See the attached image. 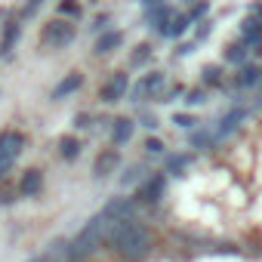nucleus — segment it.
Masks as SVG:
<instances>
[{
	"label": "nucleus",
	"mask_w": 262,
	"mask_h": 262,
	"mask_svg": "<svg viewBox=\"0 0 262 262\" xmlns=\"http://www.w3.org/2000/svg\"><path fill=\"white\" fill-rule=\"evenodd\" d=\"M105 237H108V244H111L126 262H139V259L148 253V247H151V234H148V228H145L142 222H136V219L111 222Z\"/></svg>",
	"instance_id": "f257e3e1"
},
{
	"label": "nucleus",
	"mask_w": 262,
	"mask_h": 262,
	"mask_svg": "<svg viewBox=\"0 0 262 262\" xmlns=\"http://www.w3.org/2000/svg\"><path fill=\"white\" fill-rule=\"evenodd\" d=\"M108 225H111V222H108L102 213H96V216L80 228V234L71 241V247H68V250H71V259H83V256H90V253L102 244V237L108 234Z\"/></svg>",
	"instance_id": "f03ea898"
},
{
	"label": "nucleus",
	"mask_w": 262,
	"mask_h": 262,
	"mask_svg": "<svg viewBox=\"0 0 262 262\" xmlns=\"http://www.w3.org/2000/svg\"><path fill=\"white\" fill-rule=\"evenodd\" d=\"M164 83H167V77L161 74V71H151V74H145L133 90H129V99L133 102H145V99H158L161 93H164Z\"/></svg>",
	"instance_id": "7ed1b4c3"
},
{
	"label": "nucleus",
	"mask_w": 262,
	"mask_h": 262,
	"mask_svg": "<svg viewBox=\"0 0 262 262\" xmlns=\"http://www.w3.org/2000/svg\"><path fill=\"white\" fill-rule=\"evenodd\" d=\"M22 151V133H4L0 136V176H4Z\"/></svg>",
	"instance_id": "20e7f679"
},
{
	"label": "nucleus",
	"mask_w": 262,
	"mask_h": 262,
	"mask_svg": "<svg viewBox=\"0 0 262 262\" xmlns=\"http://www.w3.org/2000/svg\"><path fill=\"white\" fill-rule=\"evenodd\" d=\"M164 188H167V176L155 173V176H148V179L139 185L136 201H139V204H158V201L164 198Z\"/></svg>",
	"instance_id": "39448f33"
},
{
	"label": "nucleus",
	"mask_w": 262,
	"mask_h": 262,
	"mask_svg": "<svg viewBox=\"0 0 262 262\" xmlns=\"http://www.w3.org/2000/svg\"><path fill=\"white\" fill-rule=\"evenodd\" d=\"M74 40V25H68V22H50L47 28H43V43L47 47H65V43H71Z\"/></svg>",
	"instance_id": "423d86ee"
},
{
	"label": "nucleus",
	"mask_w": 262,
	"mask_h": 262,
	"mask_svg": "<svg viewBox=\"0 0 262 262\" xmlns=\"http://www.w3.org/2000/svg\"><path fill=\"white\" fill-rule=\"evenodd\" d=\"M102 216L108 222H120V219H133V201L129 198H111L102 210Z\"/></svg>",
	"instance_id": "0eeeda50"
},
{
	"label": "nucleus",
	"mask_w": 262,
	"mask_h": 262,
	"mask_svg": "<svg viewBox=\"0 0 262 262\" xmlns=\"http://www.w3.org/2000/svg\"><path fill=\"white\" fill-rule=\"evenodd\" d=\"M126 90H129V77H126V74H114V77L102 86L99 99H102V102H117V99L126 96Z\"/></svg>",
	"instance_id": "6e6552de"
},
{
	"label": "nucleus",
	"mask_w": 262,
	"mask_h": 262,
	"mask_svg": "<svg viewBox=\"0 0 262 262\" xmlns=\"http://www.w3.org/2000/svg\"><path fill=\"white\" fill-rule=\"evenodd\" d=\"M241 40L247 43V47H262V19H256V16H247L244 22H241Z\"/></svg>",
	"instance_id": "1a4fd4ad"
},
{
	"label": "nucleus",
	"mask_w": 262,
	"mask_h": 262,
	"mask_svg": "<svg viewBox=\"0 0 262 262\" xmlns=\"http://www.w3.org/2000/svg\"><path fill=\"white\" fill-rule=\"evenodd\" d=\"M145 19H148V25H151L158 34H164V31H167V25L173 22V10H170L167 4H158V7L145 10Z\"/></svg>",
	"instance_id": "9d476101"
},
{
	"label": "nucleus",
	"mask_w": 262,
	"mask_h": 262,
	"mask_svg": "<svg viewBox=\"0 0 262 262\" xmlns=\"http://www.w3.org/2000/svg\"><path fill=\"white\" fill-rule=\"evenodd\" d=\"M244 117H247V108H231L228 114H222V120H219V126H216V139H222V136L234 133L237 123H241Z\"/></svg>",
	"instance_id": "9b49d317"
},
{
	"label": "nucleus",
	"mask_w": 262,
	"mask_h": 262,
	"mask_svg": "<svg viewBox=\"0 0 262 262\" xmlns=\"http://www.w3.org/2000/svg\"><path fill=\"white\" fill-rule=\"evenodd\" d=\"M262 83V68L259 65H241L237 77H234V86L237 90H250V86H259Z\"/></svg>",
	"instance_id": "f8f14e48"
},
{
	"label": "nucleus",
	"mask_w": 262,
	"mask_h": 262,
	"mask_svg": "<svg viewBox=\"0 0 262 262\" xmlns=\"http://www.w3.org/2000/svg\"><path fill=\"white\" fill-rule=\"evenodd\" d=\"M120 164V155L114 151V148H105L99 158H96V167H93V173L99 176V179H105V176H111L114 173V167Z\"/></svg>",
	"instance_id": "ddd939ff"
},
{
	"label": "nucleus",
	"mask_w": 262,
	"mask_h": 262,
	"mask_svg": "<svg viewBox=\"0 0 262 262\" xmlns=\"http://www.w3.org/2000/svg\"><path fill=\"white\" fill-rule=\"evenodd\" d=\"M247 56H250V50H247V43L244 40H234V43H228L225 50H222V59L228 62V65H247Z\"/></svg>",
	"instance_id": "4468645a"
},
{
	"label": "nucleus",
	"mask_w": 262,
	"mask_h": 262,
	"mask_svg": "<svg viewBox=\"0 0 262 262\" xmlns=\"http://www.w3.org/2000/svg\"><path fill=\"white\" fill-rule=\"evenodd\" d=\"M133 120L129 117H117L114 120V126H111V142L114 145H123V142H129V136H133Z\"/></svg>",
	"instance_id": "2eb2a0df"
},
{
	"label": "nucleus",
	"mask_w": 262,
	"mask_h": 262,
	"mask_svg": "<svg viewBox=\"0 0 262 262\" xmlns=\"http://www.w3.org/2000/svg\"><path fill=\"white\" fill-rule=\"evenodd\" d=\"M40 185H43L40 173H37V170H28V173L22 176V182H19V194H22V198H31V194L40 191Z\"/></svg>",
	"instance_id": "dca6fc26"
},
{
	"label": "nucleus",
	"mask_w": 262,
	"mask_h": 262,
	"mask_svg": "<svg viewBox=\"0 0 262 262\" xmlns=\"http://www.w3.org/2000/svg\"><path fill=\"white\" fill-rule=\"evenodd\" d=\"M120 40H123V34H120V31H105V34L96 40V53H99V56H105V53L117 50V47H120Z\"/></svg>",
	"instance_id": "f3484780"
},
{
	"label": "nucleus",
	"mask_w": 262,
	"mask_h": 262,
	"mask_svg": "<svg viewBox=\"0 0 262 262\" xmlns=\"http://www.w3.org/2000/svg\"><path fill=\"white\" fill-rule=\"evenodd\" d=\"M16 40H19V25H16V22H10V25L4 28V37H0V56H10Z\"/></svg>",
	"instance_id": "a211bd4d"
},
{
	"label": "nucleus",
	"mask_w": 262,
	"mask_h": 262,
	"mask_svg": "<svg viewBox=\"0 0 262 262\" xmlns=\"http://www.w3.org/2000/svg\"><path fill=\"white\" fill-rule=\"evenodd\" d=\"M80 83H83V77H80V74H68V77H65V80H62V83H59V86L53 90V99H62V96H71V93H74V90H77Z\"/></svg>",
	"instance_id": "6ab92c4d"
},
{
	"label": "nucleus",
	"mask_w": 262,
	"mask_h": 262,
	"mask_svg": "<svg viewBox=\"0 0 262 262\" xmlns=\"http://www.w3.org/2000/svg\"><path fill=\"white\" fill-rule=\"evenodd\" d=\"M188 25H191V19H188V16H173V22L167 25L164 37H182V34L188 31Z\"/></svg>",
	"instance_id": "aec40b11"
},
{
	"label": "nucleus",
	"mask_w": 262,
	"mask_h": 262,
	"mask_svg": "<svg viewBox=\"0 0 262 262\" xmlns=\"http://www.w3.org/2000/svg\"><path fill=\"white\" fill-rule=\"evenodd\" d=\"M188 164H191V155H173V158H167V173H173V176H182Z\"/></svg>",
	"instance_id": "412c9836"
},
{
	"label": "nucleus",
	"mask_w": 262,
	"mask_h": 262,
	"mask_svg": "<svg viewBox=\"0 0 262 262\" xmlns=\"http://www.w3.org/2000/svg\"><path fill=\"white\" fill-rule=\"evenodd\" d=\"M188 142H191L194 148H210V145L216 142V133H210V129H194V133L188 136Z\"/></svg>",
	"instance_id": "4be33fe9"
},
{
	"label": "nucleus",
	"mask_w": 262,
	"mask_h": 262,
	"mask_svg": "<svg viewBox=\"0 0 262 262\" xmlns=\"http://www.w3.org/2000/svg\"><path fill=\"white\" fill-rule=\"evenodd\" d=\"M204 83H207V86H225L222 68H219V65H207V68H204Z\"/></svg>",
	"instance_id": "5701e85b"
},
{
	"label": "nucleus",
	"mask_w": 262,
	"mask_h": 262,
	"mask_svg": "<svg viewBox=\"0 0 262 262\" xmlns=\"http://www.w3.org/2000/svg\"><path fill=\"white\" fill-rule=\"evenodd\" d=\"M59 151H62V158H65V161H74V158L80 155V142L68 136V139H62V142H59Z\"/></svg>",
	"instance_id": "b1692460"
},
{
	"label": "nucleus",
	"mask_w": 262,
	"mask_h": 262,
	"mask_svg": "<svg viewBox=\"0 0 262 262\" xmlns=\"http://www.w3.org/2000/svg\"><path fill=\"white\" fill-rule=\"evenodd\" d=\"M148 59H151V47L148 43H139L136 53H133V65H145Z\"/></svg>",
	"instance_id": "393cba45"
},
{
	"label": "nucleus",
	"mask_w": 262,
	"mask_h": 262,
	"mask_svg": "<svg viewBox=\"0 0 262 262\" xmlns=\"http://www.w3.org/2000/svg\"><path fill=\"white\" fill-rule=\"evenodd\" d=\"M185 102L188 105H204L207 102V90H188L185 93Z\"/></svg>",
	"instance_id": "a878e982"
},
{
	"label": "nucleus",
	"mask_w": 262,
	"mask_h": 262,
	"mask_svg": "<svg viewBox=\"0 0 262 262\" xmlns=\"http://www.w3.org/2000/svg\"><path fill=\"white\" fill-rule=\"evenodd\" d=\"M207 13H210V4H207V0H201V4H194V7H191V13H188V19L194 22V19H204Z\"/></svg>",
	"instance_id": "bb28decb"
},
{
	"label": "nucleus",
	"mask_w": 262,
	"mask_h": 262,
	"mask_svg": "<svg viewBox=\"0 0 262 262\" xmlns=\"http://www.w3.org/2000/svg\"><path fill=\"white\" fill-rule=\"evenodd\" d=\"M145 151H148V155H164V142H161L158 136H148V139H145Z\"/></svg>",
	"instance_id": "cd10ccee"
},
{
	"label": "nucleus",
	"mask_w": 262,
	"mask_h": 262,
	"mask_svg": "<svg viewBox=\"0 0 262 262\" xmlns=\"http://www.w3.org/2000/svg\"><path fill=\"white\" fill-rule=\"evenodd\" d=\"M59 13L74 19V16H80V7H77V4H71V0H62V4H59Z\"/></svg>",
	"instance_id": "c85d7f7f"
},
{
	"label": "nucleus",
	"mask_w": 262,
	"mask_h": 262,
	"mask_svg": "<svg viewBox=\"0 0 262 262\" xmlns=\"http://www.w3.org/2000/svg\"><path fill=\"white\" fill-rule=\"evenodd\" d=\"M142 176H145V170H142V167H129V170H126V176H123V185H133V182H136V179H142Z\"/></svg>",
	"instance_id": "c756f323"
},
{
	"label": "nucleus",
	"mask_w": 262,
	"mask_h": 262,
	"mask_svg": "<svg viewBox=\"0 0 262 262\" xmlns=\"http://www.w3.org/2000/svg\"><path fill=\"white\" fill-rule=\"evenodd\" d=\"M173 123H176V126H182V129H191L198 120H194L191 114H173Z\"/></svg>",
	"instance_id": "7c9ffc66"
},
{
	"label": "nucleus",
	"mask_w": 262,
	"mask_h": 262,
	"mask_svg": "<svg viewBox=\"0 0 262 262\" xmlns=\"http://www.w3.org/2000/svg\"><path fill=\"white\" fill-rule=\"evenodd\" d=\"M142 126L155 129V126H158V117H155V114H142Z\"/></svg>",
	"instance_id": "2f4dec72"
},
{
	"label": "nucleus",
	"mask_w": 262,
	"mask_h": 262,
	"mask_svg": "<svg viewBox=\"0 0 262 262\" xmlns=\"http://www.w3.org/2000/svg\"><path fill=\"white\" fill-rule=\"evenodd\" d=\"M207 34H210V22H204V25H201V28H198V34H194V37H198V40H204V37H207Z\"/></svg>",
	"instance_id": "473e14b6"
},
{
	"label": "nucleus",
	"mask_w": 262,
	"mask_h": 262,
	"mask_svg": "<svg viewBox=\"0 0 262 262\" xmlns=\"http://www.w3.org/2000/svg\"><path fill=\"white\" fill-rule=\"evenodd\" d=\"M31 262H65V259H56V256H50V253H47V256H37V259H31Z\"/></svg>",
	"instance_id": "72a5a7b5"
},
{
	"label": "nucleus",
	"mask_w": 262,
	"mask_h": 262,
	"mask_svg": "<svg viewBox=\"0 0 262 262\" xmlns=\"http://www.w3.org/2000/svg\"><path fill=\"white\" fill-rule=\"evenodd\" d=\"M250 16H256V19H262V4H253V7H250Z\"/></svg>",
	"instance_id": "f704fd0d"
},
{
	"label": "nucleus",
	"mask_w": 262,
	"mask_h": 262,
	"mask_svg": "<svg viewBox=\"0 0 262 262\" xmlns=\"http://www.w3.org/2000/svg\"><path fill=\"white\" fill-rule=\"evenodd\" d=\"M191 50H194V43H182V47H179V56H188Z\"/></svg>",
	"instance_id": "c9c22d12"
},
{
	"label": "nucleus",
	"mask_w": 262,
	"mask_h": 262,
	"mask_svg": "<svg viewBox=\"0 0 262 262\" xmlns=\"http://www.w3.org/2000/svg\"><path fill=\"white\" fill-rule=\"evenodd\" d=\"M105 22H108V16H99V19H96V25H93V28H96V31H99V28H105Z\"/></svg>",
	"instance_id": "e433bc0d"
},
{
	"label": "nucleus",
	"mask_w": 262,
	"mask_h": 262,
	"mask_svg": "<svg viewBox=\"0 0 262 262\" xmlns=\"http://www.w3.org/2000/svg\"><path fill=\"white\" fill-rule=\"evenodd\" d=\"M37 4H43V0H28V10H25V13H34V10H37Z\"/></svg>",
	"instance_id": "4c0bfd02"
},
{
	"label": "nucleus",
	"mask_w": 262,
	"mask_h": 262,
	"mask_svg": "<svg viewBox=\"0 0 262 262\" xmlns=\"http://www.w3.org/2000/svg\"><path fill=\"white\" fill-rule=\"evenodd\" d=\"M259 90H262V83H259Z\"/></svg>",
	"instance_id": "58836bf2"
}]
</instances>
